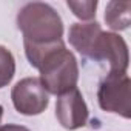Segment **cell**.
I'll use <instances>...</instances> for the list:
<instances>
[{"label": "cell", "mask_w": 131, "mask_h": 131, "mask_svg": "<svg viewBox=\"0 0 131 131\" xmlns=\"http://www.w3.org/2000/svg\"><path fill=\"white\" fill-rule=\"evenodd\" d=\"M23 46L31 67L40 71L39 79L48 94L62 96L77 88L79 65L63 40L46 46Z\"/></svg>", "instance_id": "6da1fadb"}, {"label": "cell", "mask_w": 131, "mask_h": 131, "mask_svg": "<svg viewBox=\"0 0 131 131\" xmlns=\"http://www.w3.org/2000/svg\"><path fill=\"white\" fill-rule=\"evenodd\" d=\"M17 26L23 34V45L46 46L62 42L63 22L48 3L32 2L22 6L17 14Z\"/></svg>", "instance_id": "7a4b0ae2"}, {"label": "cell", "mask_w": 131, "mask_h": 131, "mask_svg": "<svg viewBox=\"0 0 131 131\" xmlns=\"http://www.w3.org/2000/svg\"><path fill=\"white\" fill-rule=\"evenodd\" d=\"M97 102L103 111L129 119V76L126 73H108L99 83Z\"/></svg>", "instance_id": "3957f363"}, {"label": "cell", "mask_w": 131, "mask_h": 131, "mask_svg": "<svg viewBox=\"0 0 131 131\" xmlns=\"http://www.w3.org/2000/svg\"><path fill=\"white\" fill-rule=\"evenodd\" d=\"M13 105L23 116H39L49 103V96L39 77H25L19 80L11 91Z\"/></svg>", "instance_id": "277c9868"}, {"label": "cell", "mask_w": 131, "mask_h": 131, "mask_svg": "<svg viewBox=\"0 0 131 131\" xmlns=\"http://www.w3.org/2000/svg\"><path fill=\"white\" fill-rule=\"evenodd\" d=\"M90 59L108 63L110 73H126L129 62L128 46L119 34L102 31L93 46Z\"/></svg>", "instance_id": "5b68a950"}, {"label": "cell", "mask_w": 131, "mask_h": 131, "mask_svg": "<svg viewBox=\"0 0 131 131\" xmlns=\"http://www.w3.org/2000/svg\"><path fill=\"white\" fill-rule=\"evenodd\" d=\"M88 106L82 93L76 88L59 96L56 103V117L67 129H79L88 122Z\"/></svg>", "instance_id": "8992f818"}, {"label": "cell", "mask_w": 131, "mask_h": 131, "mask_svg": "<svg viewBox=\"0 0 131 131\" xmlns=\"http://www.w3.org/2000/svg\"><path fill=\"white\" fill-rule=\"evenodd\" d=\"M129 2H110L105 8V22L113 31H123L129 26Z\"/></svg>", "instance_id": "52a82bcc"}, {"label": "cell", "mask_w": 131, "mask_h": 131, "mask_svg": "<svg viewBox=\"0 0 131 131\" xmlns=\"http://www.w3.org/2000/svg\"><path fill=\"white\" fill-rule=\"evenodd\" d=\"M16 74V60L13 52L0 45V88L11 83Z\"/></svg>", "instance_id": "ba28073f"}, {"label": "cell", "mask_w": 131, "mask_h": 131, "mask_svg": "<svg viewBox=\"0 0 131 131\" xmlns=\"http://www.w3.org/2000/svg\"><path fill=\"white\" fill-rule=\"evenodd\" d=\"M67 5L73 11V14L80 20H93L96 17V9H97L96 0H86V2H73V0H68Z\"/></svg>", "instance_id": "9c48e42d"}, {"label": "cell", "mask_w": 131, "mask_h": 131, "mask_svg": "<svg viewBox=\"0 0 131 131\" xmlns=\"http://www.w3.org/2000/svg\"><path fill=\"white\" fill-rule=\"evenodd\" d=\"M0 131H29L26 126L22 125H0Z\"/></svg>", "instance_id": "30bf717a"}, {"label": "cell", "mask_w": 131, "mask_h": 131, "mask_svg": "<svg viewBox=\"0 0 131 131\" xmlns=\"http://www.w3.org/2000/svg\"><path fill=\"white\" fill-rule=\"evenodd\" d=\"M2 117H3V106L0 105V122H2Z\"/></svg>", "instance_id": "8fae6325"}]
</instances>
